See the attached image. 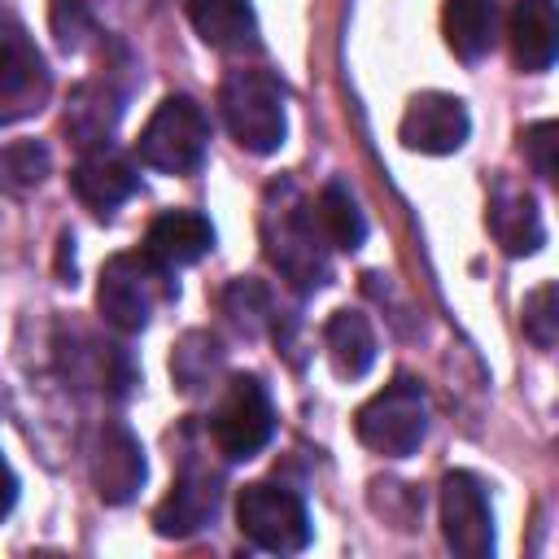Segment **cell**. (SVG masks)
Segmentation results:
<instances>
[{
    "mask_svg": "<svg viewBox=\"0 0 559 559\" xmlns=\"http://www.w3.org/2000/svg\"><path fill=\"white\" fill-rule=\"evenodd\" d=\"M262 245L271 266L301 293L328 280V240L314 218V201H306L288 179L266 188L262 201Z\"/></svg>",
    "mask_w": 559,
    "mask_h": 559,
    "instance_id": "obj_1",
    "label": "cell"
},
{
    "mask_svg": "<svg viewBox=\"0 0 559 559\" xmlns=\"http://www.w3.org/2000/svg\"><path fill=\"white\" fill-rule=\"evenodd\" d=\"M284 83L258 66H240L223 79L218 87V114L231 131V140L245 148V153H275L284 144V131H288V118H284Z\"/></svg>",
    "mask_w": 559,
    "mask_h": 559,
    "instance_id": "obj_2",
    "label": "cell"
},
{
    "mask_svg": "<svg viewBox=\"0 0 559 559\" xmlns=\"http://www.w3.org/2000/svg\"><path fill=\"white\" fill-rule=\"evenodd\" d=\"M205 144H210V114L192 96L175 92L144 122L135 140V157L140 166L162 175H192L205 162Z\"/></svg>",
    "mask_w": 559,
    "mask_h": 559,
    "instance_id": "obj_3",
    "label": "cell"
},
{
    "mask_svg": "<svg viewBox=\"0 0 559 559\" xmlns=\"http://www.w3.org/2000/svg\"><path fill=\"white\" fill-rule=\"evenodd\" d=\"M354 432L367 450L384 454V459H406L419 450V441L428 437V393L397 376L393 384H384L371 402L358 406L354 415Z\"/></svg>",
    "mask_w": 559,
    "mask_h": 559,
    "instance_id": "obj_4",
    "label": "cell"
},
{
    "mask_svg": "<svg viewBox=\"0 0 559 559\" xmlns=\"http://www.w3.org/2000/svg\"><path fill=\"white\" fill-rule=\"evenodd\" d=\"M175 297L170 271H162L153 258L144 253H114L100 266V288H96V306L105 314L109 328L118 332H140L148 328L157 301Z\"/></svg>",
    "mask_w": 559,
    "mask_h": 559,
    "instance_id": "obj_5",
    "label": "cell"
},
{
    "mask_svg": "<svg viewBox=\"0 0 559 559\" xmlns=\"http://www.w3.org/2000/svg\"><path fill=\"white\" fill-rule=\"evenodd\" d=\"M236 528L249 546L271 555H297L310 546V511L301 493L271 480H253L236 493Z\"/></svg>",
    "mask_w": 559,
    "mask_h": 559,
    "instance_id": "obj_6",
    "label": "cell"
},
{
    "mask_svg": "<svg viewBox=\"0 0 559 559\" xmlns=\"http://www.w3.org/2000/svg\"><path fill=\"white\" fill-rule=\"evenodd\" d=\"M205 432L227 463L253 459L275 437V406H271L266 384L258 376H231L218 406L210 411Z\"/></svg>",
    "mask_w": 559,
    "mask_h": 559,
    "instance_id": "obj_7",
    "label": "cell"
},
{
    "mask_svg": "<svg viewBox=\"0 0 559 559\" xmlns=\"http://www.w3.org/2000/svg\"><path fill=\"white\" fill-rule=\"evenodd\" d=\"M52 92V74L26 26L0 9V127L31 118L44 109Z\"/></svg>",
    "mask_w": 559,
    "mask_h": 559,
    "instance_id": "obj_8",
    "label": "cell"
},
{
    "mask_svg": "<svg viewBox=\"0 0 559 559\" xmlns=\"http://www.w3.org/2000/svg\"><path fill=\"white\" fill-rule=\"evenodd\" d=\"M441 533H445V546L463 559L493 555V507L485 485L472 472L441 476Z\"/></svg>",
    "mask_w": 559,
    "mask_h": 559,
    "instance_id": "obj_9",
    "label": "cell"
},
{
    "mask_svg": "<svg viewBox=\"0 0 559 559\" xmlns=\"http://www.w3.org/2000/svg\"><path fill=\"white\" fill-rule=\"evenodd\" d=\"M467 131H472L467 105H463L459 96H450V92H419V96L406 105L402 127H397V135H402L406 148L432 153V157L463 148Z\"/></svg>",
    "mask_w": 559,
    "mask_h": 559,
    "instance_id": "obj_10",
    "label": "cell"
},
{
    "mask_svg": "<svg viewBox=\"0 0 559 559\" xmlns=\"http://www.w3.org/2000/svg\"><path fill=\"white\" fill-rule=\"evenodd\" d=\"M218 485H223L218 472H210V463H197L192 450H188L179 480L170 485L166 502H162L157 515H153L157 533H162V537H188V533L205 528V524L214 520V511H218V498H223Z\"/></svg>",
    "mask_w": 559,
    "mask_h": 559,
    "instance_id": "obj_11",
    "label": "cell"
},
{
    "mask_svg": "<svg viewBox=\"0 0 559 559\" xmlns=\"http://www.w3.org/2000/svg\"><path fill=\"white\" fill-rule=\"evenodd\" d=\"M148 467H144V450L135 441V432L127 424H105L96 432V450H92V485L100 493V502L122 507L140 493Z\"/></svg>",
    "mask_w": 559,
    "mask_h": 559,
    "instance_id": "obj_12",
    "label": "cell"
},
{
    "mask_svg": "<svg viewBox=\"0 0 559 559\" xmlns=\"http://www.w3.org/2000/svg\"><path fill=\"white\" fill-rule=\"evenodd\" d=\"M70 188H74V197H79L87 210H96V214H114L122 201L135 197V188H140V170H135L118 148H109V144H92V148H83V157L74 162V170H70Z\"/></svg>",
    "mask_w": 559,
    "mask_h": 559,
    "instance_id": "obj_13",
    "label": "cell"
},
{
    "mask_svg": "<svg viewBox=\"0 0 559 559\" xmlns=\"http://www.w3.org/2000/svg\"><path fill=\"white\" fill-rule=\"evenodd\" d=\"M210 249H214V227H210L205 214H197V210H166V214H157L148 223L140 253L153 258L162 271L175 275L179 266L205 258Z\"/></svg>",
    "mask_w": 559,
    "mask_h": 559,
    "instance_id": "obj_14",
    "label": "cell"
},
{
    "mask_svg": "<svg viewBox=\"0 0 559 559\" xmlns=\"http://www.w3.org/2000/svg\"><path fill=\"white\" fill-rule=\"evenodd\" d=\"M507 44L511 61L528 74H542L555 66L559 52V13L555 0H511L507 13Z\"/></svg>",
    "mask_w": 559,
    "mask_h": 559,
    "instance_id": "obj_15",
    "label": "cell"
},
{
    "mask_svg": "<svg viewBox=\"0 0 559 559\" xmlns=\"http://www.w3.org/2000/svg\"><path fill=\"white\" fill-rule=\"evenodd\" d=\"M489 231L502 245V253H511V258L537 253L546 245V223H542L537 201L524 188H511L507 179L493 183V197H489Z\"/></svg>",
    "mask_w": 559,
    "mask_h": 559,
    "instance_id": "obj_16",
    "label": "cell"
},
{
    "mask_svg": "<svg viewBox=\"0 0 559 559\" xmlns=\"http://www.w3.org/2000/svg\"><path fill=\"white\" fill-rule=\"evenodd\" d=\"M441 31H445L450 52L459 61L476 66L480 57L493 52V44L502 35V9H498V0H445Z\"/></svg>",
    "mask_w": 559,
    "mask_h": 559,
    "instance_id": "obj_17",
    "label": "cell"
},
{
    "mask_svg": "<svg viewBox=\"0 0 559 559\" xmlns=\"http://www.w3.org/2000/svg\"><path fill=\"white\" fill-rule=\"evenodd\" d=\"M188 22L218 52H240L258 44V22L249 0H188Z\"/></svg>",
    "mask_w": 559,
    "mask_h": 559,
    "instance_id": "obj_18",
    "label": "cell"
},
{
    "mask_svg": "<svg viewBox=\"0 0 559 559\" xmlns=\"http://www.w3.org/2000/svg\"><path fill=\"white\" fill-rule=\"evenodd\" d=\"M323 349L341 380H358L376 362V332L362 310H336L323 323Z\"/></svg>",
    "mask_w": 559,
    "mask_h": 559,
    "instance_id": "obj_19",
    "label": "cell"
},
{
    "mask_svg": "<svg viewBox=\"0 0 559 559\" xmlns=\"http://www.w3.org/2000/svg\"><path fill=\"white\" fill-rule=\"evenodd\" d=\"M314 218H319V231H323V240H328L332 249H358V245L367 240V218H362L354 192H349L341 179H332V183L319 188V197H314Z\"/></svg>",
    "mask_w": 559,
    "mask_h": 559,
    "instance_id": "obj_20",
    "label": "cell"
},
{
    "mask_svg": "<svg viewBox=\"0 0 559 559\" xmlns=\"http://www.w3.org/2000/svg\"><path fill=\"white\" fill-rule=\"evenodd\" d=\"M218 371H223V349H218V341L210 332H188L170 354V376H175V384L183 393L210 389L218 380Z\"/></svg>",
    "mask_w": 559,
    "mask_h": 559,
    "instance_id": "obj_21",
    "label": "cell"
},
{
    "mask_svg": "<svg viewBox=\"0 0 559 559\" xmlns=\"http://www.w3.org/2000/svg\"><path fill=\"white\" fill-rule=\"evenodd\" d=\"M52 170V153L39 140H13L0 148V192L9 197H26L35 192Z\"/></svg>",
    "mask_w": 559,
    "mask_h": 559,
    "instance_id": "obj_22",
    "label": "cell"
},
{
    "mask_svg": "<svg viewBox=\"0 0 559 559\" xmlns=\"http://www.w3.org/2000/svg\"><path fill=\"white\" fill-rule=\"evenodd\" d=\"M218 301H223L227 323H231L240 336H258L262 323H266V314H271V297H266V288H262L258 280H231Z\"/></svg>",
    "mask_w": 559,
    "mask_h": 559,
    "instance_id": "obj_23",
    "label": "cell"
},
{
    "mask_svg": "<svg viewBox=\"0 0 559 559\" xmlns=\"http://www.w3.org/2000/svg\"><path fill=\"white\" fill-rule=\"evenodd\" d=\"M559 332V314H555V284H542L524 297V336L537 349H550Z\"/></svg>",
    "mask_w": 559,
    "mask_h": 559,
    "instance_id": "obj_24",
    "label": "cell"
},
{
    "mask_svg": "<svg viewBox=\"0 0 559 559\" xmlns=\"http://www.w3.org/2000/svg\"><path fill=\"white\" fill-rule=\"evenodd\" d=\"M559 135V127L555 122H533L528 131H524V157H528V166H533V175L537 179H555V140Z\"/></svg>",
    "mask_w": 559,
    "mask_h": 559,
    "instance_id": "obj_25",
    "label": "cell"
},
{
    "mask_svg": "<svg viewBox=\"0 0 559 559\" xmlns=\"http://www.w3.org/2000/svg\"><path fill=\"white\" fill-rule=\"evenodd\" d=\"M52 31H57L61 48H79L83 31H92V17H87L83 0H57L52 4Z\"/></svg>",
    "mask_w": 559,
    "mask_h": 559,
    "instance_id": "obj_26",
    "label": "cell"
},
{
    "mask_svg": "<svg viewBox=\"0 0 559 559\" xmlns=\"http://www.w3.org/2000/svg\"><path fill=\"white\" fill-rule=\"evenodd\" d=\"M17 502V480H13V472H9V463L0 459V520L9 515V507Z\"/></svg>",
    "mask_w": 559,
    "mask_h": 559,
    "instance_id": "obj_27",
    "label": "cell"
}]
</instances>
